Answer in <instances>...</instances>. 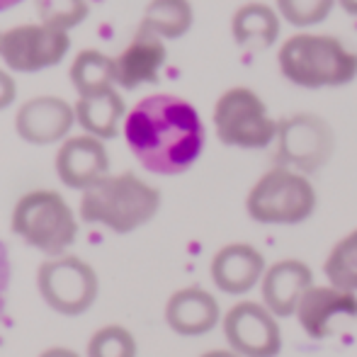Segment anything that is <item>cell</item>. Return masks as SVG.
Segmentation results:
<instances>
[{
  "instance_id": "1",
  "label": "cell",
  "mask_w": 357,
  "mask_h": 357,
  "mask_svg": "<svg viewBox=\"0 0 357 357\" xmlns=\"http://www.w3.org/2000/svg\"><path fill=\"white\" fill-rule=\"evenodd\" d=\"M122 134L139 165L153 175L188 173L207 144L202 114L190 100L173 93L139 100L127 112Z\"/></svg>"
},
{
  "instance_id": "2",
  "label": "cell",
  "mask_w": 357,
  "mask_h": 357,
  "mask_svg": "<svg viewBox=\"0 0 357 357\" xmlns=\"http://www.w3.org/2000/svg\"><path fill=\"white\" fill-rule=\"evenodd\" d=\"M160 190L132 170L107 175L80 192L78 214L85 224L102 226L112 234H132L160 212Z\"/></svg>"
},
{
  "instance_id": "3",
  "label": "cell",
  "mask_w": 357,
  "mask_h": 357,
  "mask_svg": "<svg viewBox=\"0 0 357 357\" xmlns=\"http://www.w3.org/2000/svg\"><path fill=\"white\" fill-rule=\"evenodd\" d=\"M278 66L296 88H343L357 78V52L333 34L299 32L282 42Z\"/></svg>"
},
{
  "instance_id": "4",
  "label": "cell",
  "mask_w": 357,
  "mask_h": 357,
  "mask_svg": "<svg viewBox=\"0 0 357 357\" xmlns=\"http://www.w3.org/2000/svg\"><path fill=\"white\" fill-rule=\"evenodd\" d=\"M10 229L29 248L56 258L78 238V219L71 204L56 190H32L15 202Z\"/></svg>"
},
{
  "instance_id": "5",
  "label": "cell",
  "mask_w": 357,
  "mask_h": 357,
  "mask_svg": "<svg viewBox=\"0 0 357 357\" xmlns=\"http://www.w3.org/2000/svg\"><path fill=\"white\" fill-rule=\"evenodd\" d=\"M319 207V195L309 175L275 165L253 183L245 197V212L255 224L296 226L311 219Z\"/></svg>"
},
{
  "instance_id": "6",
  "label": "cell",
  "mask_w": 357,
  "mask_h": 357,
  "mask_svg": "<svg viewBox=\"0 0 357 357\" xmlns=\"http://www.w3.org/2000/svg\"><path fill=\"white\" fill-rule=\"evenodd\" d=\"M212 122L221 144L243 151L268 149L278 139L280 127L265 100L248 85H234L219 95Z\"/></svg>"
},
{
  "instance_id": "7",
  "label": "cell",
  "mask_w": 357,
  "mask_h": 357,
  "mask_svg": "<svg viewBox=\"0 0 357 357\" xmlns=\"http://www.w3.org/2000/svg\"><path fill=\"white\" fill-rule=\"evenodd\" d=\"M37 287L52 311L61 316H83L98 301L100 278L88 260L63 253L39 265Z\"/></svg>"
},
{
  "instance_id": "8",
  "label": "cell",
  "mask_w": 357,
  "mask_h": 357,
  "mask_svg": "<svg viewBox=\"0 0 357 357\" xmlns=\"http://www.w3.org/2000/svg\"><path fill=\"white\" fill-rule=\"evenodd\" d=\"M275 142H278L275 151L278 165L304 175L319 173L335 153V134L331 124L311 112H296L280 119Z\"/></svg>"
},
{
  "instance_id": "9",
  "label": "cell",
  "mask_w": 357,
  "mask_h": 357,
  "mask_svg": "<svg viewBox=\"0 0 357 357\" xmlns=\"http://www.w3.org/2000/svg\"><path fill=\"white\" fill-rule=\"evenodd\" d=\"M71 52L68 32L44 22L10 27L0 39V59L13 73H39L54 68Z\"/></svg>"
},
{
  "instance_id": "10",
  "label": "cell",
  "mask_w": 357,
  "mask_h": 357,
  "mask_svg": "<svg viewBox=\"0 0 357 357\" xmlns=\"http://www.w3.org/2000/svg\"><path fill=\"white\" fill-rule=\"evenodd\" d=\"M224 338L234 353L243 357H278L282 353L280 321L263 301H238L221 319Z\"/></svg>"
},
{
  "instance_id": "11",
  "label": "cell",
  "mask_w": 357,
  "mask_h": 357,
  "mask_svg": "<svg viewBox=\"0 0 357 357\" xmlns=\"http://www.w3.org/2000/svg\"><path fill=\"white\" fill-rule=\"evenodd\" d=\"M75 124V105L59 95H37L20 105L15 114V132L32 146L63 144Z\"/></svg>"
},
{
  "instance_id": "12",
  "label": "cell",
  "mask_w": 357,
  "mask_h": 357,
  "mask_svg": "<svg viewBox=\"0 0 357 357\" xmlns=\"http://www.w3.org/2000/svg\"><path fill=\"white\" fill-rule=\"evenodd\" d=\"M294 316L311 340H326L338 333L340 324L357 319V294L333 284H314L301 296Z\"/></svg>"
},
{
  "instance_id": "13",
  "label": "cell",
  "mask_w": 357,
  "mask_h": 357,
  "mask_svg": "<svg viewBox=\"0 0 357 357\" xmlns=\"http://www.w3.org/2000/svg\"><path fill=\"white\" fill-rule=\"evenodd\" d=\"M56 175L68 190L85 192L109 175V153L102 139L93 134H75L59 146L56 151Z\"/></svg>"
},
{
  "instance_id": "14",
  "label": "cell",
  "mask_w": 357,
  "mask_h": 357,
  "mask_svg": "<svg viewBox=\"0 0 357 357\" xmlns=\"http://www.w3.org/2000/svg\"><path fill=\"white\" fill-rule=\"evenodd\" d=\"M165 59H168L165 39L151 29L139 27L132 42L114 56V83L122 90H137L142 85L158 83Z\"/></svg>"
},
{
  "instance_id": "15",
  "label": "cell",
  "mask_w": 357,
  "mask_h": 357,
  "mask_svg": "<svg viewBox=\"0 0 357 357\" xmlns=\"http://www.w3.org/2000/svg\"><path fill=\"white\" fill-rule=\"evenodd\" d=\"M268 270L265 255L250 243H226L219 248L209 265V275L216 289L224 294L238 296L248 294L263 282V275Z\"/></svg>"
},
{
  "instance_id": "16",
  "label": "cell",
  "mask_w": 357,
  "mask_h": 357,
  "mask_svg": "<svg viewBox=\"0 0 357 357\" xmlns=\"http://www.w3.org/2000/svg\"><path fill=\"white\" fill-rule=\"evenodd\" d=\"M314 287V273L304 260L284 258L270 265L260 282L263 304L278 319H289L299 309V301Z\"/></svg>"
},
{
  "instance_id": "17",
  "label": "cell",
  "mask_w": 357,
  "mask_h": 357,
  "mask_svg": "<svg viewBox=\"0 0 357 357\" xmlns=\"http://www.w3.org/2000/svg\"><path fill=\"white\" fill-rule=\"evenodd\" d=\"M221 321L219 301L202 287H183L165 301V324L183 338H199Z\"/></svg>"
},
{
  "instance_id": "18",
  "label": "cell",
  "mask_w": 357,
  "mask_h": 357,
  "mask_svg": "<svg viewBox=\"0 0 357 357\" xmlns=\"http://www.w3.org/2000/svg\"><path fill=\"white\" fill-rule=\"evenodd\" d=\"M127 112V102H124L117 88L75 100V124L85 134H93L102 142L114 139L122 132Z\"/></svg>"
},
{
  "instance_id": "19",
  "label": "cell",
  "mask_w": 357,
  "mask_h": 357,
  "mask_svg": "<svg viewBox=\"0 0 357 357\" xmlns=\"http://www.w3.org/2000/svg\"><path fill=\"white\" fill-rule=\"evenodd\" d=\"M282 29V17L278 8L268 3H243L231 17V37L238 47L250 49V52H263L270 49L280 37Z\"/></svg>"
},
{
  "instance_id": "20",
  "label": "cell",
  "mask_w": 357,
  "mask_h": 357,
  "mask_svg": "<svg viewBox=\"0 0 357 357\" xmlns=\"http://www.w3.org/2000/svg\"><path fill=\"white\" fill-rule=\"evenodd\" d=\"M68 80L78 98L98 95L114 88V56L100 52V49H83L73 56L68 68Z\"/></svg>"
},
{
  "instance_id": "21",
  "label": "cell",
  "mask_w": 357,
  "mask_h": 357,
  "mask_svg": "<svg viewBox=\"0 0 357 357\" xmlns=\"http://www.w3.org/2000/svg\"><path fill=\"white\" fill-rule=\"evenodd\" d=\"M195 8L190 0H149L139 27L163 39H180L192 29Z\"/></svg>"
},
{
  "instance_id": "22",
  "label": "cell",
  "mask_w": 357,
  "mask_h": 357,
  "mask_svg": "<svg viewBox=\"0 0 357 357\" xmlns=\"http://www.w3.org/2000/svg\"><path fill=\"white\" fill-rule=\"evenodd\" d=\"M324 275L328 284L357 294V229L331 248L324 263Z\"/></svg>"
},
{
  "instance_id": "23",
  "label": "cell",
  "mask_w": 357,
  "mask_h": 357,
  "mask_svg": "<svg viewBox=\"0 0 357 357\" xmlns=\"http://www.w3.org/2000/svg\"><path fill=\"white\" fill-rule=\"evenodd\" d=\"M139 345L129 328L119 324H109L98 328L88 340L85 357H137Z\"/></svg>"
},
{
  "instance_id": "24",
  "label": "cell",
  "mask_w": 357,
  "mask_h": 357,
  "mask_svg": "<svg viewBox=\"0 0 357 357\" xmlns=\"http://www.w3.org/2000/svg\"><path fill=\"white\" fill-rule=\"evenodd\" d=\"M39 22L49 27L71 32L73 27L83 24L90 15L88 0H34Z\"/></svg>"
},
{
  "instance_id": "25",
  "label": "cell",
  "mask_w": 357,
  "mask_h": 357,
  "mask_svg": "<svg viewBox=\"0 0 357 357\" xmlns=\"http://www.w3.org/2000/svg\"><path fill=\"white\" fill-rule=\"evenodd\" d=\"M338 0H275L280 17L294 27H314L331 17Z\"/></svg>"
},
{
  "instance_id": "26",
  "label": "cell",
  "mask_w": 357,
  "mask_h": 357,
  "mask_svg": "<svg viewBox=\"0 0 357 357\" xmlns=\"http://www.w3.org/2000/svg\"><path fill=\"white\" fill-rule=\"evenodd\" d=\"M10 278H13V265H10V253L8 245L0 241V316L5 311V301H8V287Z\"/></svg>"
},
{
  "instance_id": "27",
  "label": "cell",
  "mask_w": 357,
  "mask_h": 357,
  "mask_svg": "<svg viewBox=\"0 0 357 357\" xmlns=\"http://www.w3.org/2000/svg\"><path fill=\"white\" fill-rule=\"evenodd\" d=\"M17 98V80H15L13 71L0 68V112L8 109Z\"/></svg>"
},
{
  "instance_id": "28",
  "label": "cell",
  "mask_w": 357,
  "mask_h": 357,
  "mask_svg": "<svg viewBox=\"0 0 357 357\" xmlns=\"http://www.w3.org/2000/svg\"><path fill=\"white\" fill-rule=\"evenodd\" d=\"M39 357H80V355L71 348H49V350H44Z\"/></svg>"
},
{
  "instance_id": "29",
  "label": "cell",
  "mask_w": 357,
  "mask_h": 357,
  "mask_svg": "<svg viewBox=\"0 0 357 357\" xmlns=\"http://www.w3.org/2000/svg\"><path fill=\"white\" fill-rule=\"evenodd\" d=\"M338 5L350 15V17H357V0H338Z\"/></svg>"
},
{
  "instance_id": "30",
  "label": "cell",
  "mask_w": 357,
  "mask_h": 357,
  "mask_svg": "<svg viewBox=\"0 0 357 357\" xmlns=\"http://www.w3.org/2000/svg\"><path fill=\"white\" fill-rule=\"evenodd\" d=\"M199 357H243V355H238V353H234V350H209V353H204V355H199Z\"/></svg>"
},
{
  "instance_id": "31",
  "label": "cell",
  "mask_w": 357,
  "mask_h": 357,
  "mask_svg": "<svg viewBox=\"0 0 357 357\" xmlns=\"http://www.w3.org/2000/svg\"><path fill=\"white\" fill-rule=\"evenodd\" d=\"M20 3H24V0H0V13H8V10H13Z\"/></svg>"
},
{
  "instance_id": "32",
  "label": "cell",
  "mask_w": 357,
  "mask_h": 357,
  "mask_svg": "<svg viewBox=\"0 0 357 357\" xmlns=\"http://www.w3.org/2000/svg\"><path fill=\"white\" fill-rule=\"evenodd\" d=\"M0 39H3V32H0Z\"/></svg>"
}]
</instances>
